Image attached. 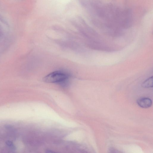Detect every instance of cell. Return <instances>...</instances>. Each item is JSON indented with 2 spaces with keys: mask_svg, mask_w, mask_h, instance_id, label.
<instances>
[{
  "mask_svg": "<svg viewBox=\"0 0 153 153\" xmlns=\"http://www.w3.org/2000/svg\"><path fill=\"white\" fill-rule=\"evenodd\" d=\"M68 76L60 71H56L50 73L43 78L44 82L48 83H60L67 80Z\"/></svg>",
  "mask_w": 153,
  "mask_h": 153,
  "instance_id": "obj_1",
  "label": "cell"
},
{
  "mask_svg": "<svg viewBox=\"0 0 153 153\" xmlns=\"http://www.w3.org/2000/svg\"><path fill=\"white\" fill-rule=\"evenodd\" d=\"M137 103L140 106L144 108H149L152 105V100L148 98H140L137 100Z\"/></svg>",
  "mask_w": 153,
  "mask_h": 153,
  "instance_id": "obj_2",
  "label": "cell"
},
{
  "mask_svg": "<svg viewBox=\"0 0 153 153\" xmlns=\"http://www.w3.org/2000/svg\"><path fill=\"white\" fill-rule=\"evenodd\" d=\"M153 77L152 76L146 80L142 84V86L145 88H150L153 87Z\"/></svg>",
  "mask_w": 153,
  "mask_h": 153,
  "instance_id": "obj_3",
  "label": "cell"
}]
</instances>
